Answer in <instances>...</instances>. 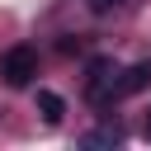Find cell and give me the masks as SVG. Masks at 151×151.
I'll return each mask as SVG.
<instances>
[{
    "instance_id": "obj_1",
    "label": "cell",
    "mask_w": 151,
    "mask_h": 151,
    "mask_svg": "<svg viewBox=\"0 0 151 151\" xmlns=\"http://www.w3.org/2000/svg\"><path fill=\"white\" fill-rule=\"evenodd\" d=\"M0 76H5V85H9V90H24V85L38 76V52H33V47H24V42H19V47H9V52L0 57Z\"/></svg>"
},
{
    "instance_id": "obj_2",
    "label": "cell",
    "mask_w": 151,
    "mask_h": 151,
    "mask_svg": "<svg viewBox=\"0 0 151 151\" xmlns=\"http://www.w3.org/2000/svg\"><path fill=\"white\" fill-rule=\"evenodd\" d=\"M151 85V61H137V66H127L113 85H109V104L113 99H127V94H137V90H146Z\"/></svg>"
},
{
    "instance_id": "obj_3",
    "label": "cell",
    "mask_w": 151,
    "mask_h": 151,
    "mask_svg": "<svg viewBox=\"0 0 151 151\" xmlns=\"http://www.w3.org/2000/svg\"><path fill=\"white\" fill-rule=\"evenodd\" d=\"M38 113H42L47 123H61V113H66L61 94H52V90H38Z\"/></svg>"
},
{
    "instance_id": "obj_4",
    "label": "cell",
    "mask_w": 151,
    "mask_h": 151,
    "mask_svg": "<svg viewBox=\"0 0 151 151\" xmlns=\"http://www.w3.org/2000/svg\"><path fill=\"white\" fill-rule=\"evenodd\" d=\"M118 142H123V132H118V127H99V132H90V137H85V146H118Z\"/></svg>"
},
{
    "instance_id": "obj_5",
    "label": "cell",
    "mask_w": 151,
    "mask_h": 151,
    "mask_svg": "<svg viewBox=\"0 0 151 151\" xmlns=\"http://www.w3.org/2000/svg\"><path fill=\"white\" fill-rule=\"evenodd\" d=\"M113 5H118V0H90V9H94V14H109Z\"/></svg>"
},
{
    "instance_id": "obj_6",
    "label": "cell",
    "mask_w": 151,
    "mask_h": 151,
    "mask_svg": "<svg viewBox=\"0 0 151 151\" xmlns=\"http://www.w3.org/2000/svg\"><path fill=\"white\" fill-rule=\"evenodd\" d=\"M146 137H151V118H146Z\"/></svg>"
}]
</instances>
